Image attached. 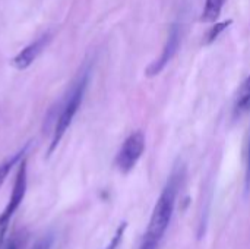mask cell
Wrapping results in <instances>:
<instances>
[{
	"mask_svg": "<svg viewBox=\"0 0 250 249\" xmlns=\"http://www.w3.org/2000/svg\"><path fill=\"white\" fill-rule=\"evenodd\" d=\"M50 41V35H42L41 38H38L37 41L31 43L29 45H26L23 50H21L12 60V65L18 69V70H23L26 68H29L34 60L41 54V51L45 48V45Z\"/></svg>",
	"mask_w": 250,
	"mask_h": 249,
	"instance_id": "obj_6",
	"label": "cell"
},
{
	"mask_svg": "<svg viewBox=\"0 0 250 249\" xmlns=\"http://www.w3.org/2000/svg\"><path fill=\"white\" fill-rule=\"evenodd\" d=\"M236 110L239 113L250 110V76L246 78V81L242 84V87L239 90L237 101H236Z\"/></svg>",
	"mask_w": 250,
	"mask_h": 249,
	"instance_id": "obj_9",
	"label": "cell"
},
{
	"mask_svg": "<svg viewBox=\"0 0 250 249\" xmlns=\"http://www.w3.org/2000/svg\"><path fill=\"white\" fill-rule=\"evenodd\" d=\"M26 188H28V179H26V160H22L19 163L18 172H16V178H15V183H13V189L12 194L9 197L7 205L3 210V213L0 214V249L3 247L4 242V236L10 223V219L13 217V214L18 211V208L21 207L25 194H26Z\"/></svg>",
	"mask_w": 250,
	"mask_h": 249,
	"instance_id": "obj_3",
	"label": "cell"
},
{
	"mask_svg": "<svg viewBox=\"0 0 250 249\" xmlns=\"http://www.w3.org/2000/svg\"><path fill=\"white\" fill-rule=\"evenodd\" d=\"M226 0H205L204 12L201 15V19L205 22H212L220 18L221 10L224 7Z\"/></svg>",
	"mask_w": 250,
	"mask_h": 249,
	"instance_id": "obj_8",
	"label": "cell"
},
{
	"mask_svg": "<svg viewBox=\"0 0 250 249\" xmlns=\"http://www.w3.org/2000/svg\"><path fill=\"white\" fill-rule=\"evenodd\" d=\"M145 151V135L141 131L130 134L116 157V166L122 173H129Z\"/></svg>",
	"mask_w": 250,
	"mask_h": 249,
	"instance_id": "obj_4",
	"label": "cell"
},
{
	"mask_svg": "<svg viewBox=\"0 0 250 249\" xmlns=\"http://www.w3.org/2000/svg\"><path fill=\"white\" fill-rule=\"evenodd\" d=\"M9 249H16V245H15V244H12V245L9 247Z\"/></svg>",
	"mask_w": 250,
	"mask_h": 249,
	"instance_id": "obj_15",
	"label": "cell"
},
{
	"mask_svg": "<svg viewBox=\"0 0 250 249\" xmlns=\"http://www.w3.org/2000/svg\"><path fill=\"white\" fill-rule=\"evenodd\" d=\"M179 178H180L179 175H173L170 178V181L167 182L166 188L163 189V192L154 207L148 229L145 232V236L142 241L144 244H148V245H152L157 248L160 241L163 239V236L171 222L173 213H174L176 198H177V192H179V182H180Z\"/></svg>",
	"mask_w": 250,
	"mask_h": 249,
	"instance_id": "obj_1",
	"label": "cell"
},
{
	"mask_svg": "<svg viewBox=\"0 0 250 249\" xmlns=\"http://www.w3.org/2000/svg\"><path fill=\"white\" fill-rule=\"evenodd\" d=\"M26 148H28V145L23 147L22 150H19L18 153L9 156L7 158H4V160L0 163V188H1V185L4 183V181L7 179V176H9L10 170L13 169V166L22 161V157H23V154L26 153Z\"/></svg>",
	"mask_w": 250,
	"mask_h": 249,
	"instance_id": "obj_7",
	"label": "cell"
},
{
	"mask_svg": "<svg viewBox=\"0 0 250 249\" xmlns=\"http://www.w3.org/2000/svg\"><path fill=\"white\" fill-rule=\"evenodd\" d=\"M139 249H157V248H154V247H151V245H148V244H144V242H142V245H141V248Z\"/></svg>",
	"mask_w": 250,
	"mask_h": 249,
	"instance_id": "obj_14",
	"label": "cell"
},
{
	"mask_svg": "<svg viewBox=\"0 0 250 249\" xmlns=\"http://www.w3.org/2000/svg\"><path fill=\"white\" fill-rule=\"evenodd\" d=\"M86 85H88V73H83L78 82L72 87L70 92L67 94L64 103H63V107L60 110V114L56 120V125H54V131H53V138H51V142H50V147H48V156L53 154V151L57 148V145L60 144L62 138L64 136L66 131L70 128L81 104H82V100H83V95H85V90H86Z\"/></svg>",
	"mask_w": 250,
	"mask_h": 249,
	"instance_id": "obj_2",
	"label": "cell"
},
{
	"mask_svg": "<svg viewBox=\"0 0 250 249\" xmlns=\"http://www.w3.org/2000/svg\"><path fill=\"white\" fill-rule=\"evenodd\" d=\"M233 23V19H227V21H221V22H217L209 31H208V34H207V38H205V41H207V44H211V43H214L230 25Z\"/></svg>",
	"mask_w": 250,
	"mask_h": 249,
	"instance_id": "obj_10",
	"label": "cell"
},
{
	"mask_svg": "<svg viewBox=\"0 0 250 249\" xmlns=\"http://www.w3.org/2000/svg\"><path fill=\"white\" fill-rule=\"evenodd\" d=\"M125 229H126V223H122V226H120V227L117 229V232H116L114 238L111 239L110 245H108V247H107L105 249H116L117 247H119V244H120V241H122V238H123Z\"/></svg>",
	"mask_w": 250,
	"mask_h": 249,
	"instance_id": "obj_12",
	"label": "cell"
},
{
	"mask_svg": "<svg viewBox=\"0 0 250 249\" xmlns=\"http://www.w3.org/2000/svg\"><path fill=\"white\" fill-rule=\"evenodd\" d=\"M250 142V141H249ZM248 157H249V161H248V173H246V182H248V186L250 185V144H249V153H248Z\"/></svg>",
	"mask_w": 250,
	"mask_h": 249,
	"instance_id": "obj_13",
	"label": "cell"
},
{
	"mask_svg": "<svg viewBox=\"0 0 250 249\" xmlns=\"http://www.w3.org/2000/svg\"><path fill=\"white\" fill-rule=\"evenodd\" d=\"M180 31H182V28H180V25H179L177 22L173 23V25L170 26L168 35H167V41H166V44H164V47H163V51H161L160 57L155 59V62H152V63L146 68V70H145L146 76L152 78V76H157L158 73H161V70H163V69L170 63V60L174 57V54L177 53L179 45H180V35H182Z\"/></svg>",
	"mask_w": 250,
	"mask_h": 249,
	"instance_id": "obj_5",
	"label": "cell"
},
{
	"mask_svg": "<svg viewBox=\"0 0 250 249\" xmlns=\"http://www.w3.org/2000/svg\"><path fill=\"white\" fill-rule=\"evenodd\" d=\"M51 247H53V236L51 235H45V236L40 238L31 247V249H51Z\"/></svg>",
	"mask_w": 250,
	"mask_h": 249,
	"instance_id": "obj_11",
	"label": "cell"
}]
</instances>
